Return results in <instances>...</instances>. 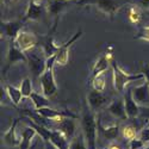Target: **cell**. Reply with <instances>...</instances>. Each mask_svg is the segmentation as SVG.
Here are the masks:
<instances>
[{
  "label": "cell",
  "mask_w": 149,
  "mask_h": 149,
  "mask_svg": "<svg viewBox=\"0 0 149 149\" xmlns=\"http://www.w3.org/2000/svg\"><path fill=\"white\" fill-rule=\"evenodd\" d=\"M98 128L99 123L97 122L94 111L88 106V104H84L81 115V129L88 149H97Z\"/></svg>",
  "instance_id": "1"
},
{
  "label": "cell",
  "mask_w": 149,
  "mask_h": 149,
  "mask_svg": "<svg viewBox=\"0 0 149 149\" xmlns=\"http://www.w3.org/2000/svg\"><path fill=\"white\" fill-rule=\"evenodd\" d=\"M131 0H79V6H95L100 12L110 18H113L115 15Z\"/></svg>",
  "instance_id": "2"
},
{
  "label": "cell",
  "mask_w": 149,
  "mask_h": 149,
  "mask_svg": "<svg viewBox=\"0 0 149 149\" xmlns=\"http://www.w3.org/2000/svg\"><path fill=\"white\" fill-rule=\"evenodd\" d=\"M56 65V56H52L47 58V69L41 75V85H42V92L47 98H52L56 95L58 87L55 81L54 77V67Z\"/></svg>",
  "instance_id": "3"
},
{
  "label": "cell",
  "mask_w": 149,
  "mask_h": 149,
  "mask_svg": "<svg viewBox=\"0 0 149 149\" xmlns=\"http://www.w3.org/2000/svg\"><path fill=\"white\" fill-rule=\"evenodd\" d=\"M112 72H113V86L117 90V92L123 93L125 87L132 81L140 80V79H144L143 74L139 73V74H130L125 70H123L116 61H112Z\"/></svg>",
  "instance_id": "4"
},
{
  "label": "cell",
  "mask_w": 149,
  "mask_h": 149,
  "mask_svg": "<svg viewBox=\"0 0 149 149\" xmlns=\"http://www.w3.org/2000/svg\"><path fill=\"white\" fill-rule=\"evenodd\" d=\"M28 57V66L30 72L35 78H41V75L47 69V56L44 55L43 50H36V48L32 50L25 53Z\"/></svg>",
  "instance_id": "5"
},
{
  "label": "cell",
  "mask_w": 149,
  "mask_h": 149,
  "mask_svg": "<svg viewBox=\"0 0 149 149\" xmlns=\"http://www.w3.org/2000/svg\"><path fill=\"white\" fill-rule=\"evenodd\" d=\"M73 4H78V1H75V0H47L45 10L54 18V25H53L52 32H54L57 28L60 16Z\"/></svg>",
  "instance_id": "6"
},
{
  "label": "cell",
  "mask_w": 149,
  "mask_h": 149,
  "mask_svg": "<svg viewBox=\"0 0 149 149\" xmlns=\"http://www.w3.org/2000/svg\"><path fill=\"white\" fill-rule=\"evenodd\" d=\"M13 42L16 43V45L20 50H23L24 53H28L40 44V37H37L32 32L20 31V33L18 35V37Z\"/></svg>",
  "instance_id": "7"
},
{
  "label": "cell",
  "mask_w": 149,
  "mask_h": 149,
  "mask_svg": "<svg viewBox=\"0 0 149 149\" xmlns=\"http://www.w3.org/2000/svg\"><path fill=\"white\" fill-rule=\"evenodd\" d=\"M17 62H25L28 63V57H26V54L24 53L23 50L16 45V43L13 41H10V44H8V50H7V57H6V65H5V68L3 70L4 74H6V72L8 70V68L17 63Z\"/></svg>",
  "instance_id": "8"
},
{
  "label": "cell",
  "mask_w": 149,
  "mask_h": 149,
  "mask_svg": "<svg viewBox=\"0 0 149 149\" xmlns=\"http://www.w3.org/2000/svg\"><path fill=\"white\" fill-rule=\"evenodd\" d=\"M43 118H45L47 120H55V122H60L61 119L63 118H73V119H77L79 118L78 115H75L73 111H69V110H65V111H60V110H55V109H52V107H44V109H41V110H37Z\"/></svg>",
  "instance_id": "9"
},
{
  "label": "cell",
  "mask_w": 149,
  "mask_h": 149,
  "mask_svg": "<svg viewBox=\"0 0 149 149\" xmlns=\"http://www.w3.org/2000/svg\"><path fill=\"white\" fill-rule=\"evenodd\" d=\"M82 35V30H79L77 31V33L74 35L73 37H70V38L63 43L62 45H60L58 48V52L56 53V65L58 66H66L68 63V60H69V48L72 47L73 43H75L78 38H80Z\"/></svg>",
  "instance_id": "10"
},
{
  "label": "cell",
  "mask_w": 149,
  "mask_h": 149,
  "mask_svg": "<svg viewBox=\"0 0 149 149\" xmlns=\"http://www.w3.org/2000/svg\"><path fill=\"white\" fill-rule=\"evenodd\" d=\"M24 22L23 20H8V22H1V35H4L10 41H15L20 31H23Z\"/></svg>",
  "instance_id": "11"
},
{
  "label": "cell",
  "mask_w": 149,
  "mask_h": 149,
  "mask_svg": "<svg viewBox=\"0 0 149 149\" xmlns=\"http://www.w3.org/2000/svg\"><path fill=\"white\" fill-rule=\"evenodd\" d=\"M110 66H112V54L110 52H106L95 61V63L92 68L91 79L100 75V74H104V72H106L110 68Z\"/></svg>",
  "instance_id": "12"
},
{
  "label": "cell",
  "mask_w": 149,
  "mask_h": 149,
  "mask_svg": "<svg viewBox=\"0 0 149 149\" xmlns=\"http://www.w3.org/2000/svg\"><path fill=\"white\" fill-rule=\"evenodd\" d=\"M132 97L140 107L149 106V84L143 82L140 86H136L132 90Z\"/></svg>",
  "instance_id": "13"
},
{
  "label": "cell",
  "mask_w": 149,
  "mask_h": 149,
  "mask_svg": "<svg viewBox=\"0 0 149 149\" xmlns=\"http://www.w3.org/2000/svg\"><path fill=\"white\" fill-rule=\"evenodd\" d=\"M124 105H125V111H127V116L129 119H135L140 117L141 112V107L139 104L135 102V99L132 97V91L128 90L124 94Z\"/></svg>",
  "instance_id": "14"
},
{
  "label": "cell",
  "mask_w": 149,
  "mask_h": 149,
  "mask_svg": "<svg viewBox=\"0 0 149 149\" xmlns=\"http://www.w3.org/2000/svg\"><path fill=\"white\" fill-rule=\"evenodd\" d=\"M107 103H109V98L103 92L92 90L87 95V104L94 112H97L98 110H100Z\"/></svg>",
  "instance_id": "15"
},
{
  "label": "cell",
  "mask_w": 149,
  "mask_h": 149,
  "mask_svg": "<svg viewBox=\"0 0 149 149\" xmlns=\"http://www.w3.org/2000/svg\"><path fill=\"white\" fill-rule=\"evenodd\" d=\"M40 44H41V49L43 50L47 58L56 55V53L58 52V48H60V45H56L55 42H54L53 32L48 33L45 36H42L40 38Z\"/></svg>",
  "instance_id": "16"
},
{
  "label": "cell",
  "mask_w": 149,
  "mask_h": 149,
  "mask_svg": "<svg viewBox=\"0 0 149 149\" xmlns=\"http://www.w3.org/2000/svg\"><path fill=\"white\" fill-rule=\"evenodd\" d=\"M44 8H45V6H43L42 3H37V1H35V0H29L28 10H26L25 16H24L23 22L38 20L43 15Z\"/></svg>",
  "instance_id": "17"
},
{
  "label": "cell",
  "mask_w": 149,
  "mask_h": 149,
  "mask_svg": "<svg viewBox=\"0 0 149 149\" xmlns=\"http://www.w3.org/2000/svg\"><path fill=\"white\" fill-rule=\"evenodd\" d=\"M56 130H60L69 141H72L75 135V122L73 118H63L58 122Z\"/></svg>",
  "instance_id": "18"
},
{
  "label": "cell",
  "mask_w": 149,
  "mask_h": 149,
  "mask_svg": "<svg viewBox=\"0 0 149 149\" xmlns=\"http://www.w3.org/2000/svg\"><path fill=\"white\" fill-rule=\"evenodd\" d=\"M109 112L115 116L117 119H127V111H125V105H124V99H117V100H113L107 107Z\"/></svg>",
  "instance_id": "19"
},
{
  "label": "cell",
  "mask_w": 149,
  "mask_h": 149,
  "mask_svg": "<svg viewBox=\"0 0 149 149\" xmlns=\"http://www.w3.org/2000/svg\"><path fill=\"white\" fill-rule=\"evenodd\" d=\"M49 141H50L54 146H56L58 149H69V140L65 136V134H62L60 130H52L50 136H49Z\"/></svg>",
  "instance_id": "20"
},
{
  "label": "cell",
  "mask_w": 149,
  "mask_h": 149,
  "mask_svg": "<svg viewBox=\"0 0 149 149\" xmlns=\"http://www.w3.org/2000/svg\"><path fill=\"white\" fill-rule=\"evenodd\" d=\"M20 119H15L13 120V124L11 125V128L4 134V143L7 144V146H11V147H15V146H19L20 144V140H18L17 135H16V127Z\"/></svg>",
  "instance_id": "21"
},
{
  "label": "cell",
  "mask_w": 149,
  "mask_h": 149,
  "mask_svg": "<svg viewBox=\"0 0 149 149\" xmlns=\"http://www.w3.org/2000/svg\"><path fill=\"white\" fill-rule=\"evenodd\" d=\"M36 134H37V131L32 127H30V125L24 129V131L22 134V139H20L19 149H30L31 142H32L33 137L36 136Z\"/></svg>",
  "instance_id": "22"
},
{
  "label": "cell",
  "mask_w": 149,
  "mask_h": 149,
  "mask_svg": "<svg viewBox=\"0 0 149 149\" xmlns=\"http://www.w3.org/2000/svg\"><path fill=\"white\" fill-rule=\"evenodd\" d=\"M30 98H31V100H32L33 106H35L36 110H41V109H44V107H50V102H49V99L44 94H40L37 92H33Z\"/></svg>",
  "instance_id": "23"
},
{
  "label": "cell",
  "mask_w": 149,
  "mask_h": 149,
  "mask_svg": "<svg viewBox=\"0 0 149 149\" xmlns=\"http://www.w3.org/2000/svg\"><path fill=\"white\" fill-rule=\"evenodd\" d=\"M6 92H7L8 97H10V99L12 100V103H13L16 106H18L20 104L22 98H24L20 88H17V87H15V86L7 85L6 86Z\"/></svg>",
  "instance_id": "24"
},
{
  "label": "cell",
  "mask_w": 149,
  "mask_h": 149,
  "mask_svg": "<svg viewBox=\"0 0 149 149\" xmlns=\"http://www.w3.org/2000/svg\"><path fill=\"white\" fill-rule=\"evenodd\" d=\"M100 130L104 135V137L107 139V140H115V139L118 137V135H119V125L118 124H113V125L107 127V128L100 127Z\"/></svg>",
  "instance_id": "25"
},
{
  "label": "cell",
  "mask_w": 149,
  "mask_h": 149,
  "mask_svg": "<svg viewBox=\"0 0 149 149\" xmlns=\"http://www.w3.org/2000/svg\"><path fill=\"white\" fill-rule=\"evenodd\" d=\"M69 149H88L87 144H86V141H85V137L82 132L74 136V139L70 141V146H69Z\"/></svg>",
  "instance_id": "26"
},
{
  "label": "cell",
  "mask_w": 149,
  "mask_h": 149,
  "mask_svg": "<svg viewBox=\"0 0 149 149\" xmlns=\"http://www.w3.org/2000/svg\"><path fill=\"white\" fill-rule=\"evenodd\" d=\"M20 91H22L24 98H30L31 97V94L33 93V91H32V81H31L30 78H25V79L22 81Z\"/></svg>",
  "instance_id": "27"
},
{
  "label": "cell",
  "mask_w": 149,
  "mask_h": 149,
  "mask_svg": "<svg viewBox=\"0 0 149 149\" xmlns=\"http://www.w3.org/2000/svg\"><path fill=\"white\" fill-rule=\"evenodd\" d=\"M92 86H93V90L99 91V92H103L104 88H105V86H106L104 74H100V75L93 78L92 79Z\"/></svg>",
  "instance_id": "28"
},
{
  "label": "cell",
  "mask_w": 149,
  "mask_h": 149,
  "mask_svg": "<svg viewBox=\"0 0 149 149\" xmlns=\"http://www.w3.org/2000/svg\"><path fill=\"white\" fill-rule=\"evenodd\" d=\"M123 136L127 140H132L137 137V130L132 125H127L123 128Z\"/></svg>",
  "instance_id": "29"
},
{
  "label": "cell",
  "mask_w": 149,
  "mask_h": 149,
  "mask_svg": "<svg viewBox=\"0 0 149 149\" xmlns=\"http://www.w3.org/2000/svg\"><path fill=\"white\" fill-rule=\"evenodd\" d=\"M129 19L132 22V23H139L140 19H141V8L137 7V6H134L129 10Z\"/></svg>",
  "instance_id": "30"
},
{
  "label": "cell",
  "mask_w": 149,
  "mask_h": 149,
  "mask_svg": "<svg viewBox=\"0 0 149 149\" xmlns=\"http://www.w3.org/2000/svg\"><path fill=\"white\" fill-rule=\"evenodd\" d=\"M134 38H135V40H142V41L149 42V25L141 28V29L139 30L137 35H136Z\"/></svg>",
  "instance_id": "31"
},
{
  "label": "cell",
  "mask_w": 149,
  "mask_h": 149,
  "mask_svg": "<svg viewBox=\"0 0 149 149\" xmlns=\"http://www.w3.org/2000/svg\"><path fill=\"white\" fill-rule=\"evenodd\" d=\"M144 144L146 143L140 137H136V139L130 140V142H129V149H142L144 147Z\"/></svg>",
  "instance_id": "32"
},
{
  "label": "cell",
  "mask_w": 149,
  "mask_h": 149,
  "mask_svg": "<svg viewBox=\"0 0 149 149\" xmlns=\"http://www.w3.org/2000/svg\"><path fill=\"white\" fill-rule=\"evenodd\" d=\"M139 137H140L144 143H148V142H149V125H147L146 128H143V129L140 131Z\"/></svg>",
  "instance_id": "33"
},
{
  "label": "cell",
  "mask_w": 149,
  "mask_h": 149,
  "mask_svg": "<svg viewBox=\"0 0 149 149\" xmlns=\"http://www.w3.org/2000/svg\"><path fill=\"white\" fill-rule=\"evenodd\" d=\"M132 3L136 4V6L140 7L141 10L149 11V0H131Z\"/></svg>",
  "instance_id": "34"
},
{
  "label": "cell",
  "mask_w": 149,
  "mask_h": 149,
  "mask_svg": "<svg viewBox=\"0 0 149 149\" xmlns=\"http://www.w3.org/2000/svg\"><path fill=\"white\" fill-rule=\"evenodd\" d=\"M140 118L149 120V106L141 107V112H140Z\"/></svg>",
  "instance_id": "35"
},
{
  "label": "cell",
  "mask_w": 149,
  "mask_h": 149,
  "mask_svg": "<svg viewBox=\"0 0 149 149\" xmlns=\"http://www.w3.org/2000/svg\"><path fill=\"white\" fill-rule=\"evenodd\" d=\"M142 74H143V77L146 79V82L149 84V65H146L142 69Z\"/></svg>",
  "instance_id": "36"
},
{
  "label": "cell",
  "mask_w": 149,
  "mask_h": 149,
  "mask_svg": "<svg viewBox=\"0 0 149 149\" xmlns=\"http://www.w3.org/2000/svg\"><path fill=\"white\" fill-rule=\"evenodd\" d=\"M44 149H58L56 146H54L50 141H45L44 142Z\"/></svg>",
  "instance_id": "37"
},
{
  "label": "cell",
  "mask_w": 149,
  "mask_h": 149,
  "mask_svg": "<svg viewBox=\"0 0 149 149\" xmlns=\"http://www.w3.org/2000/svg\"><path fill=\"white\" fill-rule=\"evenodd\" d=\"M109 149H120V147H119V146L113 144V146H110V147H109Z\"/></svg>",
  "instance_id": "38"
},
{
  "label": "cell",
  "mask_w": 149,
  "mask_h": 149,
  "mask_svg": "<svg viewBox=\"0 0 149 149\" xmlns=\"http://www.w3.org/2000/svg\"><path fill=\"white\" fill-rule=\"evenodd\" d=\"M6 3H12V1H15V0H5Z\"/></svg>",
  "instance_id": "39"
},
{
  "label": "cell",
  "mask_w": 149,
  "mask_h": 149,
  "mask_svg": "<svg viewBox=\"0 0 149 149\" xmlns=\"http://www.w3.org/2000/svg\"><path fill=\"white\" fill-rule=\"evenodd\" d=\"M35 1H37V3H41V0H35Z\"/></svg>",
  "instance_id": "40"
},
{
  "label": "cell",
  "mask_w": 149,
  "mask_h": 149,
  "mask_svg": "<svg viewBox=\"0 0 149 149\" xmlns=\"http://www.w3.org/2000/svg\"><path fill=\"white\" fill-rule=\"evenodd\" d=\"M147 125H149V122H148V124H147Z\"/></svg>",
  "instance_id": "41"
},
{
  "label": "cell",
  "mask_w": 149,
  "mask_h": 149,
  "mask_svg": "<svg viewBox=\"0 0 149 149\" xmlns=\"http://www.w3.org/2000/svg\"><path fill=\"white\" fill-rule=\"evenodd\" d=\"M104 149H109V148H104Z\"/></svg>",
  "instance_id": "42"
}]
</instances>
